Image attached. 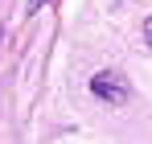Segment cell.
<instances>
[{
	"mask_svg": "<svg viewBox=\"0 0 152 144\" xmlns=\"http://www.w3.org/2000/svg\"><path fill=\"white\" fill-rule=\"evenodd\" d=\"M91 95L103 99L107 107H124L127 99H132V87H127L124 74H115V70H99L95 78H91Z\"/></svg>",
	"mask_w": 152,
	"mask_h": 144,
	"instance_id": "cell-1",
	"label": "cell"
},
{
	"mask_svg": "<svg viewBox=\"0 0 152 144\" xmlns=\"http://www.w3.org/2000/svg\"><path fill=\"white\" fill-rule=\"evenodd\" d=\"M41 4H45V0H29V12H37V8H41Z\"/></svg>",
	"mask_w": 152,
	"mask_h": 144,
	"instance_id": "cell-3",
	"label": "cell"
},
{
	"mask_svg": "<svg viewBox=\"0 0 152 144\" xmlns=\"http://www.w3.org/2000/svg\"><path fill=\"white\" fill-rule=\"evenodd\" d=\"M144 41H148V49H152V17L144 21Z\"/></svg>",
	"mask_w": 152,
	"mask_h": 144,
	"instance_id": "cell-2",
	"label": "cell"
}]
</instances>
